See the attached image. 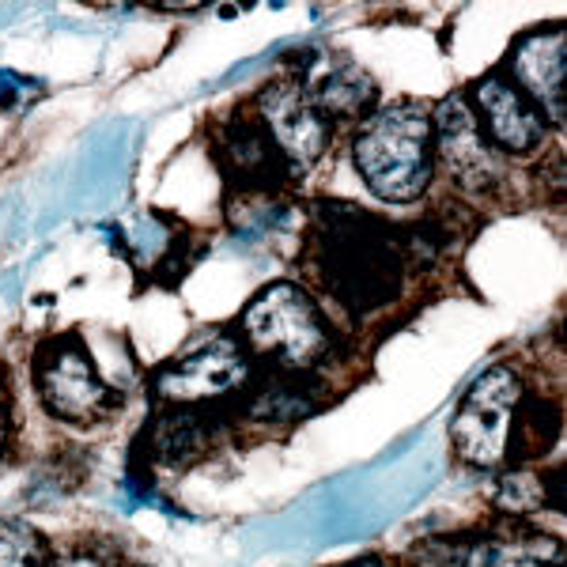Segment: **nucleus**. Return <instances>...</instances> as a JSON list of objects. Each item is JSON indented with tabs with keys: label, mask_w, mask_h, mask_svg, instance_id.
Masks as SVG:
<instances>
[{
	"label": "nucleus",
	"mask_w": 567,
	"mask_h": 567,
	"mask_svg": "<svg viewBox=\"0 0 567 567\" xmlns=\"http://www.w3.org/2000/svg\"><path fill=\"white\" fill-rule=\"evenodd\" d=\"M352 159L379 200H386V205H413L432 186L435 171L432 114H424L413 103L379 110L355 133Z\"/></svg>",
	"instance_id": "nucleus-2"
},
{
	"label": "nucleus",
	"mask_w": 567,
	"mask_h": 567,
	"mask_svg": "<svg viewBox=\"0 0 567 567\" xmlns=\"http://www.w3.org/2000/svg\"><path fill=\"white\" fill-rule=\"evenodd\" d=\"M216 159L224 175L239 182L243 189H277L291 171L258 114H235L219 130Z\"/></svg>",
	"instance_id": "nucleus-10"
},
{
	"label": "nucleus",
	"mask_w": 567,
	"mask_h": 567,
	"mask_svg": "<svg viewBox=\"0 0 567 567\" xmlns=\"http://www.w3.org/2000/svg\"><path fill=\"white\" fill-rule=\"evenodd\" d=\"M250 379V363H246V352L227 337H216L205 349L182 355V360L171 363L167 371L159 374V393L167 401H216L227 398L231 390H239L243 382Z\"/></svg>",
	"instance_id": "nucleus-8"
},
{
	"label": "nucleus",
	"mask_w": 567,
	"mask_h": 567,
	"mask_svg": "<svg viewBox=\"0 0 567 567\" xmlns=\"http://www.w3.org/2000/svg\"><path fill=\"white\" fill-rule=\"evenodd\" d=\"M0 567H45L42 537L23 523H0Z\"/></svg>",
	"instance_id": "nucleus-15"
},
{
	"label": "nucleus",
	"mask_w": 567,
	"mask_h": 567,
	"mask_svg": "<svg viewBox=\"0 0 567 567\" xmlns=\"http://www.w3.org/2000/svg\"><path fill=\"white\" fill-rule=\"evenodd\" d=\"M45 567H103L95 556H61V560H45Z\"/></svg>",
	"instance_id": "nucleus-16"
},
{
	"label": "nucleus",
	"mask_w": 567,
	"mask_h": 567,
	"mask_svg": "<svg viewBox=\"0 0 567 567\" xmlns=\"http://www.w3.org/2000/svg\"><path fill=\"white\" fill-rule=\"evenodd\" d=\"M8 446H12V420H8V409L0 405V462H4Z\"/></svg>",
	"instance_id": "nucleus-17"
},
{
	"label": "nucleus",
	"mask_w": 567,
	"mask_h": 567,
	"mask_svg": "<svg viewBox=\"0 0 567 567\" xmlns=\"http://www.w3.org/2000/svg\"><path fill=\"white\" fill-rule=\"evenodd\" d=\"M258 117L291 171H310L329 148V122L310 106L307 87L296 80L265 84L258 95Z\"/></svg>",
	"instance_id": "nucleus-6"
},
{
	"label": "nucleus",
	"mask_w": 567,
	"mask_h": 567,
	"mask_svg": "<svg viewBox=\"0 0 567 567\" xmlns=\"http://www.w3.org/2000/svg\"><path fill=\"white\" fill-rule=\"evenodd\" d=\"M318 269L329 296L352 315L386 307L401 288V258L390 227L349 200L318 208Z\"/></svg>",
	"instance_id": "nucleus-1"
},
{
	"label": "nucleus",
	"mask_w": 567,
	"mask_h": 567,
	"mask_svg": "<svg viewBox=\"0 0 567 567\" xmlns=\"http://www.w3.org/2000/svg\"><path fill=\"white\" fill-rule=\"evenodd\" d=\"M523 401H526V386L515 371L503 368V363L484 371L462 398V409L454 413L451 424L458 458L481 465V470H492V465L507 458Z\"/></svg>",
	"instance_id": "nucleus-4"
},
{
	"label": "nucleus",
	"mask_w": 567,
	"mask_h": 567,
	"mask_svg": "<svg viewBox=\"0 0 567 567\" xmlns=\"http://www.w3.org/2000/svg\"><path fill=\"white\" fill-rule=\"evenodd\" d=\"M496 503L511 515H534V511H545L548 503H556L548 496V477L542 473H507L499 481V492H496ZM560 507V503H556Z\"/></svg>",
	"instance_id": "nucleus-14"
},
{
	"label": "nucleus",
	"mask_w": 567,
	"mask_h": 567,
	"mask_svg": "<svg viewBox=\"0 0 567 567\" xmlns=\"http://www.w3.org/2000/svg\"><path fill=\"white\" fill-rule=\"evenodd\" d=\"M462 567H564V545L548 534L484 537L465 553Z\"/></svg>",
	"instance_id": "nucleus-12"
},
{
	"label": "nucleus",
	"mask_w": 567,
	"mask_h": 567,
	"mask_svg": "<svg viewBox=\"0 0 567 567\" xmlns=\"http://www.w3.org/2000/svg\"><path fill=\"white\" fill-rule=\"evenodd\" d=\"M243 337L280 368L307 371L329 352V329L315 299L296 284H272L243 310Z\"/></svg>",
	"instance_id": "nucleus-3"
},
{
	"label": "nucleus",
	"mask_w": 567,
	"mask_h": 567,
	"mask_svg": "<svg viewBox=\"0 0 567 567\" xmlns=\"http://www.w3.org/2000/svg\"><path fill=\"white\" fill-rule=\"evenodd\" d=\"M344 567H390V564H382V560H355V564H344Z\"/></svg>",
	"instance_id": "nucleus-18"
},
{
	"label": "nucleus",
	"mask_w": 567,
	"mask_h": 567,
	"mask_svg": "<svg viewBox=\"0 0 567 567\" xmlns=\"http://www.w3.org/2000/svg\"><path fill=\"white\" fill-rule=\"evenodd\" d=\"M511 69H515L518 91L534 103L542 114H548V122L564 125L567 103H564V80H567V34L564 27H553V31H537L518 45L515 58H511Z\"/></svg>",
	"instance_id": "nucleus-11"
},
{
	"label": "nucleus",
	"mask_w": 567,
	"mask_h": 567,
	"mask_svg": "<svg viewBox=\"0 0 567 567\" xmlns=\"http://www.w3.org/2000/svg\"><path fill=\"white\" fill-rule=\"evenodd\" d=\"M432 136H435V155L443 159V167L451 171V178L470 194H484L488 186H496L503 175L499 152L488 144L477 114L462 95H451L435 106L432 114Z\"/></svg>",
	"instance_id": "nucleus-5"
},
{
	"label": "nucleus",
	"mask_w": 567,
	"mask_h": 567,
	"mask_svg": "<svg viewBox=\"0 0 567 567\" xmlns=\"http://www.w3.org/2000/svg\"><path fill=\"white\" fill-rule=\"evenodd\" d=\"M473 103H477L473 114H477L481 130L496 152L529 155L545 144L548 136L545 114L507 76H499V72H492V76L473 84Z\"/></svg>",
	"instance_id": "nucleus-7"
},
{
	"label": "nucleus",
	"mask_w": 567,
	"mask_h": 567,
	"mask_svg": "<svg viewBox=\"0 0 567 567\" xmlns=\"http://www.w3.org/2000/svg\"><path fill=\"white\" fill-rule=\"evenodd\" d=\"M310 106L322 117H363L374 103V84L360 69L341 65L318 76L307 91Z\"/></svg>",
	"instance_id": "nucleus-13"
},
{
	"label": "nucleus",
	"mask_w": 567,
	"mask_h": 567,
	"mask_svg": "<svg viewBox=\"0 0 567 567\" xmlns=\"http://www.w3.org/2000/svg\"><path fill=\"white\" fill-rule=\"evenodd\" d=\"M39 390L42 401L53 416H65L72 424H87L99 420L110 405V390L91 368L87 352L80 344L53 349L39 368Z\"/></svg>",
	"instance_id": "nucleus-9"
}]
</instances>
